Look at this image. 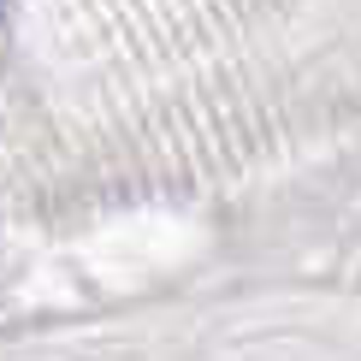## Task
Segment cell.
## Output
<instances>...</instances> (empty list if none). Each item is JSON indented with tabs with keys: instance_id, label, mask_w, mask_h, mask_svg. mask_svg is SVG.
<instances>
[{
	"instance_id": "obj_1",
	"label": "cell",
	"mask_w": 361,
	"mask_h": 361,
	"mask_svg": "<svg viewBox=\"0 0 361 361\" xmlns=\"http://www.w3.org/2000/svg\"><path fill=\"white\" fill-rule=\"evenodd\" d=\"M0 6H6V0H0Z\"/></svg>"
}]
</instances>
